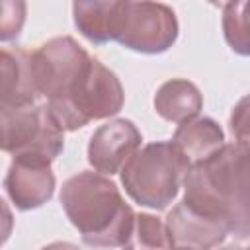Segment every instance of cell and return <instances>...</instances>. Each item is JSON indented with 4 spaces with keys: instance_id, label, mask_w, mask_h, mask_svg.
<instances>
[{
    "instance_id": "8992f818",
    "label": "cell",
    "mask_w": 250,
    "mask_h": 250,
    "mask_svg": "<svg viewBox=\"0 0 250 250\" xmlns=\"http://www.w3.org/2000/svg\"><path fill=\"white\" fill-rule=\"evenodd\" d=\"M33 59L41 98H47V105H59L72 96L92 55L76 39L62 35L45 41L33 51Z\"/></svg>"
},
{
    "instance_id": "9c48e42d",
    "label": "cell",
    "mask_w": 250,
    "mask_h": 250,
    "mask_svg": "<svg viewBox=\"0 0 250 250\" xmlns=\"http://www.w3.org/2000/svg\"><path fill=\"white\" fill-rule=\"evenodd\" d=\"M164 223L170 244L176 250H213L229 234L223 221L203 215L184 201L172 207Z\"/></svg>"
},
{
    "instance_id": "5bb4252c",
    "label": "cell",
    "mask_w": 250,
    "mask_h": 250,
    "mask_svg": "<svg viewBox=\"0 0 250 250\" xmlns=\"http://www.w3.org/2000/svg\"><path fill=\"white\" fill-rule=\"evenodd\" d=\"M152 104L162 119L180 125L199 115L203 107V96L193 82L186 78H172L156 90Z\"/></svg>"
},
{
    "instance_id": "6da1fadb",
    "label": "cell",
    "mask_w": 250,
    "mask_h": 250,
    "mask_svg": "<svg viewBox=\"0 0 250 250\" xmlns=\"http://www.w3.org/2000/svg\"><path fill=\"white\" fill-rule=\"evenodd\" d=\"M186 205L219 219L240 240L250 238V145L225 143L184 178Z\"/></svg>"
},
{
    "instance_id": "52a82bcc",
    "label": "cell",
    "mask_w": 250,
    "mask_h": 250,
    "mask_svg": "<svg viewBox=\"0 0 250 250\" xmlns=\"http://www.w3.org/2000/svg\"><path fill=\"white\" fill-rule=\"evenodd\" d=\"M178 39V20L170 6L158 2H127L117 43L143 55H160Z\"/></svg>"
},
{
    "instance_id": "7402d4cb",
    "label": "cell",
    "mask_w": 250,
    "mask_h": 250,
    "mask_svg": "<svg viewBox=\"0 0 250 250\" xmlns=\"http://www.w3.org/2000/svg\"><path fill=\"white\" fill-rule=\"evenodd\" d=\"M246 250H250V246H248V248H246Z\"/></svg>"
},
{
    "instance_id": "2e32d148",
    "label": "cell",
    "mask_w": 250,
    "mask_h": 250,
    "mask_svg": "<svg viewBox=\"0 0 250 250\" xmlns=\"http://www.w3.org/2000/svg\"><path fill=\"white\" fill-rule=\"evenodd\" d=\"M123 250H168L172 248L166 223L150 213H137Z\"/></svg>"
},
{
    "instance_id": "e0dca14e",
    "label": "cell",
    "mask_w": 250,
    "mask_h": 250,
    "mask_svg": "<svg viewBox=\"0 0 250 250\" xmlns=\"http://www.w3.org/2000/svg\"><path fill=\"white\" fill-rule=\"evenodd\" d=\"M25 21V4L23 2H2V16H0V39L12 41L20 35Z\"/></svg>"
},
{
    "instance_id": "ac0fdd59",
    "label": "cell",
    "mask_w": 250,
    "mask_h": 250,
    "mask_svg": "<svg viewBox=\"0 0 250 250\" xmlns=\"http://www.w3.org/2000/svg\"><path fill=\"white\" fill-rule=\"evenodd\" d=\"M229 125L238 143L250 145V94L236 102V105L230 111Z\"/></svg>"
},
{
    "instance_id": "d6986e66",
    "label": "cell",
    "mask_w": 250,
    "mask_h": 250,
    "mask_svg": "<svg viewBox=\"0 0 250 250\" xmlns=\"http://www.w3.org/2000/svg\"><path fill=\"white\" fill-rule=\"evenodd\" d=\"M41 250H80L76 244L72 242H66V240H57V242H51L47 246H43Z\"/></svg>"
},
{
    "instance_id": "7c38bea8",
    "label": "cell",
    "mask_w": 250,
    "mask_h": 250,
    "mask_svg": "<svg viewBox=\"0 0 250 250\" xmlns=\"http://www.w3.org/2000/svg\"><path fill=\"white\" fill-rule=\"evenodd\" d=\"M125 4L127 0L74 2L72 4L74 25L94 45L117 41L125 20Z\"/></svg>"
},
{
    "instance_id": "7a4b0ae2",
    "label": "cell",
    "mask_w": 250,
    "mask_h": 250,
    "mask_svg": "<svg viewBox=\"0 0 250 250\" xmlns=\"http://www.w3.org/2000/svg\"><path fill=\"white\" fill-rule=\"evenodd\" d=\"M61 205L82 240L94 248L123 246L137 215L107 176L88 170L62 184Z\"/></svg>"
},
{
    "instance_id": "ffe728a7",
    "label": "cell",
    "mask_w": 250,
    "mask_h": 250,
    "mask_svg": "<svg viewBox=\"0 0 250 250\" xmlns=\"http://www.w3.org/2000/svg\"><path fill=\"white\" fill-rule=\"evenodd\" d=\"M221 250H246V248H240V246H234V244H230V246H225V248H221Z\"/></svg>"
},
{
    "instance_id": "9a60e30c",
    "label": "cell",
    "mask_w": 250,
    "mask_h": 250,
    "mask_svg": "<svg viewBox=\"0 0 250 250\" xmlns=\"http://www.w3.org/2000/svg\"><path fill=\"white\" fill-rule=\"evenodd\" d=\"M223 35L236 55L250 57V0H234L223 6Z\"/></svg>"
},
{
    "instance_id": "3957f363",
    "label": "cell",
    "mask_w": 250,
    "mask_h": 250,
    "mask_svg": "<svg viewBox=\"0 0 250 250\" xmlns=\"http://www.w3.org/2000/svg\"><path fill=\"white\" fill-rule=\"evenodd\" d=\"M188 172L189 164L172 141H158L139 148L119 174L135 203L162 211L176 199Z\"/></svg>"
},
{
    "instance_id": "30bf717a",
    "label": "cell",
    "mask_w": 250,
    "mask_h": 250,
    "mask_svg": "<svg viewBox=\"0 0 250 250\" xmlns=\"http://www.w3.org/2000/svg\"><path fill=\"white\" fill-rule=\"evenodd\" d=\"M4 189L20 211H31L45 205L55 193V174L51 164L14 158L4 178Z\"/></svg>"
},
{
    "instance_id": "277c9868",
    "label": "cell",
    "mask_w": 250,
    "mask_h": 250,
    "mask_svg": "<svg viewBox=\"0 0 250 250\" xmlns=\"http://www.w3.org/2000/svg\"><path fill=\"white\" fill-rule=\"evenodd\" d=\"M125 92L113 70L92 57L72 96L59 105H47L62 131H76L94 119H105L121 111Z\"/></svg>"
},
{
    "instance_id": "4fadbf2b",
    "label": "cell",
    "mask_w": 250,
    "mask_h": 250,
    "mask_svg": "<svg viewBox=\"0 0 250 250\" xmlns=\"http://www.w3.org/2000/svg\"><path fill=\"white\" fill-rule=\"evenodd\" d=\"M172 145L186 158L189 168H193L225 146V133L221 125L211 117L197 115L178 125L172 137Z\"/></svg>"
},
{
    "instance_id": "44dd1931",
    "label": "cell",
    "mask_w": 250,
    "mask_h": 250,
    "mask_svg": "<svg viewBox=\"0 0 250 250\" xmlns=\"http://www.w3.org/2000/svg\"><path fill=\"white\" fill-rule=\"evenodd\" d=\"M168 250H176V248H168Z\"/></svg>"
},
{
    "instance_id": "ba28073f",
    "label": "cell",
    "mask_w": 250,
    "mask_h": 250,
    "mask_svg": "<svg viewBox=\"0 0 250 250\" xmlns=\"http://www.w3.org/2000/svg\"><path fill=\"white\" fill-rule=\"evenodd\" d=\"M141 143L143 135L133 121L111 119L92 133L88 143V162L96 172L113 176L133 158L141 148Z\"/></svg>"
},
{
    "instance_id": "8fae6325",
    "label": "cell",
    "mask_w": 250,
    "mask_h": 250,
    "mask_svg": "<svg viewBox=\"0 0 250 250\" xmlns=\"http://www.w3.org/2000/svg\"><path fill=\"white\" fill-rule=\"evenodd\" d=\"M2 68V109L31 105L41 98L33 51L27 49H2L0 53Z\"/></svg>"
},
{
    "instance_id": "5b68a950",
    "label": "cell",
    "mask_w": 250,
    "mask_h": 250,
    "mask_svg": "<svg viewBox=\"0 0 250 250\" xmlns=\"http://www.w3.org/2000/svg\"><path fill=\"white\" fill-rule=\"evenodd\" d=\"M47 105L31 104L2 109V150L14 158L51 164L64 146V137Z\"/></svg>"
}]
</instances>
